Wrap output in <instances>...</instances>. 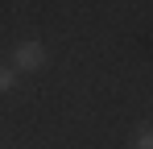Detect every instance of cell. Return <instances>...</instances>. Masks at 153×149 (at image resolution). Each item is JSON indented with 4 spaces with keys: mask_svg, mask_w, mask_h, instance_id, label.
<instances>
[{
    "mask_svg": "<svg viewBox=\"0 0 153 149\" xmlns=\"http://www.w3.org/2000/svg\"><path fill=\"white\" fill-rule=\"evenodd\" d=\"M13 87H17V71H13V66H0V95L13 91Z\"/></svg>",
    "mask_w": 153,
    "mask_h": 149,
    "instance_id": "obj_3",
    "label": "cell"
},
{
    "mask_svg": "<svg viewBox=\"0 0 153 149\" xmlns=\"http://www.w3.org/2000/svg\"><path fill=\"white\" fill-rule=\"evenodd\" d=\"M132 149H153V124H141L137 137H132Z\"/></svg>",
    "mask_w": 153,
    "mask_h": 149,
    "instance_id": "obj_2",
    "label": "cell"
},
{
    "mask_svg": "<svg viewBox=\"0 0 153 149\" xmlns=\"http://www.w3.org/2000/svg\"><path fill=\"white\" fill-rule=\"evenodd\" d=\"M17 74H29V71H42L46 66V46L42 42H17L13 46V62H8Z\"/></svg>",
    "mask_w": 153,
    "mask_h": 149,
    "instance_id": "obj_1",
    "label": "cell"
}]
</instances>
